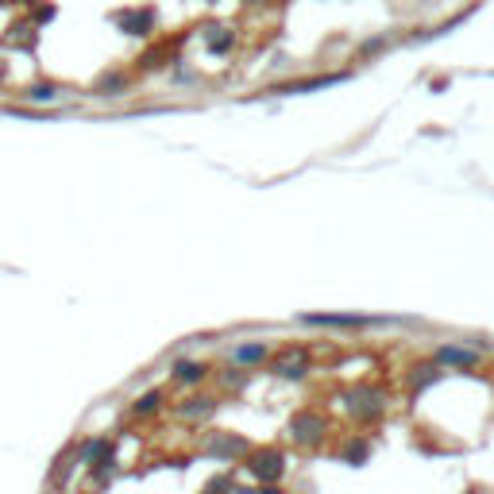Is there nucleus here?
<instances>
[{"instance_id": "12", "label": "nucleus", "mask_w": 494, "mask_h": 494, "mask_svg": "<svg viewBox=\"0 0 494 494\" xmlns=\"http://www.w3.org/2000/svg\"><path fill=\"white\" fill-rule=\"evenodd\" d=\"M127 85H132V78H127V74H108V78L97 81V93H101V97H120Z\"/></svg>"}, {"instance_id": "7", "label": "nucleus", "mask_w": 494, "mask_h": 494, "mask_svg": "<svg viewBox=\"0 0 494 494\" xmlns=\"http://www.w3.org/2000/svg\"><path fill=\"white\" fill-rule=\"evenodd\" d=\"M170 375H174V382H182V387H197V382H205L209 367H205V363H197V359H178Z\"/></svg>"}, {"instance_id": "5", "label": "nucleus", "mask_w": 494, "mask_h": 494, "mask_svg": "<svg viewBox=\"0 0 494 494\" xmlns=\"http://www.w3.org/2000/svg\"><path fill=\"white\" fill-rule=\"evenodd\" d=\"M267 359H271V348H267V344H236L232 348V363L236 367H263V363H267Z\"/></svg>"}, {"instance_id": "11", "label": "nucleus", "mask_w": 494, "mask_h": 494, "mask_svg": "<svg viewBox=\"0 0 494 494\" xmlns=\"http://www.w3.org/2000/svg\"><path fill=\"white\" fill-rule=\"evenodd\" d=\"M348 409H351V417H356V421H363V425H371V421H378V417H382V402H356V398H351Z\"/></svg>"}, {"instance_id": "18", "label": "nucleus", "mask_w": 494, "mask_h": 494, "mask_svg": "<svg viewBox=\"0 0 494 494\" xmlns=\"http://www.w3.org/2000/svg\"><path fill=\"white\" fill-rule=\"evenodd\" d=\"M224 387H243V375L240 371H224Z\"/></svg>"}, {"instance_id": "3", "label": "nucleus", "mask_w": 494, "mask_h": 494, "mask_svg": "<svg viewBox=\"0 0 494 494\" xmlns=\"http://www.w3.org/2000/svg\"><path fill=\"white\" fill-rule=\"evenodd\" d=\"M305 325L320 329H359V325H375V317H356V313H305Z\"/></svg>"}, {"instance_id": "13", "label": "nucleus", "mask_w": 494, "mask_h": 494, "mask_svg": "<svg viewBox=\"0 0 494 494\" xmlns=\"http://www.w3.org/2000/svg\"><path fill=\"white\" fill-rule=\"evenodd\" d=\"M158 409H163V390H151V394H143L136 406H132V413L136 417H151V413H158Z\"/></svg>"}, {"instance_id": "17", "label": "nucleus", "mask_w": 494, "mask_h": 494, "mask_svg": "<svg viewBox=\"0 0 494 494\" xmlns=\"http://www.w3.org/2000/svg\"><path fill=\"white\" fill-rule=\"evenodd\" d=\"M205 494H232V475L224 471V475H216V479H209Z\"/></svg>"}, {"instance_id": "8", "label": "nucleus", "mask_w": 494, "mask_h": 494, "mask_svg": "<svg viewBox=\"0 0 494 494\" xmlns=\"http://www.w3.org/2000/svg\"><path fill=\"white\" fill-rule=\"evenodd\" d=\"M74 467H78V444H70L66 452L59 455V464H54V471H50V479H47V483L54 486V491H62V486H66V479H70V471H74Z\"/></svg>"}, {"instance_id": "6", "label": "nucleus", "mask_w": 494, "mask_h": 494, "mask_svg": "<svg viewBox=\"0 0 494 494\" xmlns=\"http://www.w3.org/2000/svg\"><path fill=\"white\" fill-rule=\"evenodd\" d=\"M475 363H479V351L455 348V344L436 348V367H475Z\"/></svg>"}, {"instance_id": "4", "label": "nucleus", "mask_w": 494, "mask_h": 494, "mask_svg": "<svg viewBox=\"0 0 494 494\" xmlns=\"http://www.w3.org/2000/svg\"><path fill=\"white\" fill-rule=\"evenodd\" d=\"M305 371H309L305 348H282V356L274 359V375H282V378H301Z\"/></svg>"}, {"instance_id": "14", "label": "nucleus", "mask_w": 494, "mask_h": 494, "mask_svg": "<svg viewBox=\"0 0 494 494\" xmlns=\"http://www.w3.org/2000/svg\"><path fill=\"white\" fill-rule=\"evenodd\" d=\"M340 455H344L348 464H363V460H367V455H371V444H367V440H363V436H359V440H356V436H351L348 444H344V452H340Z\"/></svg>"}, {"instance_id": "10", "label": "nucleus", "mask_w": 494, "mask_h": 494, "mask_svg": "<svg viewBox=\"0 0 494 494\" xmlns=\"http://www.w3.org/2000/svg\"><path fill=\"white\" fill-rule=\"evenodd\" d=\"M216 409V398H189L185 406H178L174 413L178 417H189V421H197V417H209Z\"/></svg>"}, {"instance_id": "15", "label": "nucleus", "mask_w": 494, "mask_h": 494, "mask_svg": "<svg viewBox=\"0 0 494 494\" xmlns=\"http://www.w3.org/2000/svg\"><path fill=\"white\" fill-rule=\"evenodd\" d=\"M209 452H220V455H247L251 448H247V440H240V436H232V440L224 436V440H216V444L209 448Z\"/></svg>"}, {"instance_id": "16", "label": "nucleus", "mask_w": 494, "mask_h": 494, "mask_svg": "<svg viewBox=\"0 0 494 494\" xmlns=\"http://www.w3.org/2000/svg\"><path fill=\"white\" fill-rule=\"evenodd\" d=\"M23 97L28 101H59V85H54V81H47V85H31Z\"/></svg>"}, {"instance_id": "1", "label": "nucleus", "mask_w": 494, "mask_h": 494, "mask_svg": "<svg viewBox=\"0 0 494 494\" xmlns=\"http://www.w3.org/2000/svg\"><path fill=\"white\" fill-rule=\"evenodd\" d=\"M290 436L298 444L313 448L317 440H325V417H320L317 409H298V413L290 417Z\"/></svg>"}, {"instance_id": "9", "label": "nucleus", "mask_w": 494, "mask_h": 494, "mask_svg": "<svg viewBox=\"0 0 494 494\" xmlns=\"http://www.w3.org/2000/svg\"><path fill=\"white\" fill-rule=\"evenodd\" d=\"M116 23L127 31V35H147V28L155 23V8H147L143 16H139V12H120Z\"/></svg>"}, {"instance_id": "2", "label": "nucleus", "mask_w": 494, "mask_h": 494, "mask_svg": "<svg viewBox=\"0 0 494 494\" xmlns=\"http://www.w3.org/2000/svg\"><path fill=\"white\" fill-rule=\"evenodd\" d=\"M247 467H251L255 479L274 483V479L286 475V455H282L278 448H259V452H247Z\"/></svg>"}]
</instances>
